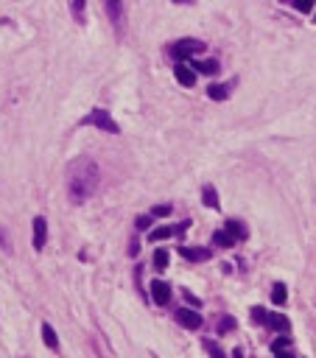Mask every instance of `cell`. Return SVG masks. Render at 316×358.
<instances>
[{
  "label": "cell",
  "mask_w": 316,
  "mask_h": 358,
  "mask_svg": "<svg viewBox=\"0 0 316 358\" xmlns=\"http://www.w3.org/2000/svg\"><path fill=\"white\" fill-rule=\"evenodd\" d=\"M224 232L232 238V241H243V238H246V227L238 221V218H230V221L224 224Z\"/></svg>",
  "instance_id": "9"
},
{
  "label": "cell",
  "mask_w": 316,
  "mask_h": 358,
  "mask_svg": "<svg viewBox=\"0 0 316 358\" xmlns=\"http://www.w3.org/2000/svg\"><path fill=\"white\" fill-rule=\"evenodd\" d=\"M252 322H258V325H266V311H263V308H252Z\"/></svg>",
  "instance_id": "24"
},
{
  "label": "cell",
  "mask_w": 316,
  "mask_h": 358,
  "mask_svg": "<svg viewBox=\"0 0 316 358\" xmlns=\"http://www.w3.org/2000/svg\"><path fill=\"white\" fill-rule=\"evenodd\" d=\"M151 300L157 302V305H168V300H171V285L163 283V280H154V283H151Z\"/></svg>",
  "instance_id": "7"
},
{
  "label": "cell",
  "mask_w": 316,
  "mask_h": 358,
  "mask_svg": "<svg viewBox=\"0 0 316 358\" xmlns=\"http://www.w3.org/2000/svg\"><path fill=\"white\" fill-rule=\"evenodd\" d=\"M73 14H76V20H84V0H73Z\"/></svg>",
  "instance_id": "23"
},
{
  "label": "cell",
  "mask_w": 316,
  "mask_h": 358,
  "mask_svg": "<svg viewBox=\"0 0 316 358\" xmlns=\"http://www.w3.org/2000/svg\"><path fill=\"white\" fill-rule=\"evenodd\" d=\"M154 266H157V268L168 266V252H165V249H157V252H154Z\"/></svg>",
  "instance_id": "20"
},
{
  "label": "cell",
  "mask_w": 316,
  "mask_h": 358,
  "mask_svg": "<svg viewBox=\"0 0 316 358\" xmlns=\"http://www.w3.org/2000/svg\"><path fill=\"white\" fill-rule=\"evenodd\" d=\"M185 300H188V302H190V305H193V308L199 305V297H193V294H190V291H185Z\"/></svg>",
  "instance_id": "28"
},
{
  "label": "cell",
  "mask_w": 316,
  "mask_h": 358,
  "mask_svg": "<svg viewBox=\"0 0 316 358\" xmlns=\"http://www.w3.org/2000/svg\"><path fill=\"white\" fill-rule=\"evenodd\" d=\"M95 185H98V168L93 160L79 157L73 165L67 168V188H70V199L76 205H81L84 199H90Z\"/></svg>",
  "instance_id": "1"
},
{
  "label": "cell",
  "mask_w": 316,
  "mask_h": 358,
  "mask_svg": "<svg viewBox=\"0 0 316 358\" xmlns=\"http://www.w3.org/2000/svg\"><path fill=\"white\" fill-rule=\"evenodd\" d=\"M199 51H205V42H201V39H193V37L179 39V42L171 45V56H174L176 62H188V59L193 56V53H199Z\"/></svg>",
  "instance_id": "3"
},
{
  "label": "cell",
  "mask_w": 316,
  "mask_h": 358,
  "mask_svg": "<svg viewBox=\"0 0 316 358\" xmlns=\"http://www.w3.org/2000/svg\"><path fill=\"white\" fill-rule=\"evenodd\" d=\"M205 350H207V353H210L213 358H227V353L221 350V344L213 342V339H205Z\"/></svg>",
  "instance_id": "17"
},
{
  "label": "cell",
  "mask_w": 316,
  "mask_h": 358,
  "mask_svg": "<svg viewBox=\"0 0 316 358\" xmlns=\"http://www.w3.org/2000/svg\"><path fill=\"white\" fill-rule=\"evenodd\" d=\"M232 358H243V350H235V353H232Z\"/></svg>",
  "instance_id": "29"
},
{
  "label": "cell",
  "mask_w": 316,
  "mask_h": 358,
  "mask_svg": "<svg viewBox=\"0 0 316 358\" xmlns=\"http://www.w3.org/2000/svg\"><path fill=\"white\" fill-rule=\"evenodd\" d=\"M176 322H179L182 327H188V330H199L201 327V314H196L193 308H179V311H176Z\"/></svg>",
  "instance_id": "4"
},
{
  "label": "cell",
  "mask_w": 316,
  "mask_h": 358,
  "mask_svg": "<svg viewBox=\"0 0 316 358\" xmlns=\"http://www.w3.org/2000/svg\"><path fill=\"white\" fill-rule=\"evenodd\" d=\"M232 327H235V319H232V316H224V319L218 322V333H227V330H232Z\"/></svg>",
  "instance_id": "22"
},
{
  "label": "cell",
  "mask_w": 316,
  "mask_h": 358,
  "mask_svg": "<svg viewBox=\"0 0 316 358\" xmlns=\"http://www.w3.org/2000/svg\"><path fill=\"white\" fill-rule=\"evenodd\" d=\"M174 76H176V81H179V84H185V87H193V84H196V70L190 68L188 62H176Z\"/></svg>",
  "instance_id": "5"
},
{
  "label": "cell",
  "mask_w": 316,
  "mask_h": 358,
  "mask_svg": "<svg viewBox=\"0 0 316 358\" xmlns=\"http://www.w3.org/2000/svg\"><path fill=\"white\" fill-rule=\"evenodd\" d=\"M272 300H274V305H285L288 294H285V285L283 283H274L272 285Z\"/></svg>",
  "instance_id": "15"
},
{
  "label": "cell",
  "mask_w": 316,
  "mask_h": 358,
  "mask_svg": "<svg viewBox=\"0 0 316 358\" xmlns=\"http://www.w3.org/2000/svg\"><path fill=\"white\" fill-rule=\"evenodd\" d=\"M171 235H174V227H157V230L148 232V241L157 243V241H165V238H171Z\"/></svg>",
  "instance_id": "14"
},
{
  "label": "cell",
  "mask_w": 316,
  "mask_h": 358,
  "mask_svg": "<svg viewBox=\"0 0 316 358\" xmlns=\"http://www.w3.org/2000/svg\"><path fill=\"white\" fill-rule=\"evenodd\" d=\"M274 358H297L294 353H291V347H280V350H272Z\"/></svg>",
  "instance_id": "26"
},
{
  "label": "cell",
  "mask_w": 316,
  "mask_h": 358,
  "mask_svg": "<svg viewBox=\"0 0 316 358\" xmlns=\"http://www.w3.org/2000/svg\"><path fill=\"white\" fill-rule=\"evenodd\" d=\"M266 325L274 327L277 333H288V330H291V322L285 319L283 314H266Z\"/></svg>",
  "instance_id": "10"
},
{
  "label": "cell",
  "mask_w": 316,
  "mask_h": 358,
  "mask_svg": "<svg viewBox=\"0 0 316 358\" xmlns=\"http://www.w3.org/2000/svg\"><path fill=\"white\" fill-rule=\"evenodd\" d=\"M174 3H193V0H174Z\"/></svg>",
  "instance_id": "30"
},
{
  "label": "cell",
  "mask_w": 316,
  "mask_h": 358,
  "mask_svg": "<svg viewBox=\"0 0 316 358\" xmlns=\"http://www.w3.org/2000/svg\"><path fill=\"white\" fill-rule=\"evenodd\" d=\"M104 3H106V11H109L112 23L121 20V0H104Z\"/></svg>",
  "instance_id": "18"
},
{
  "label": "cell",
  "mask_w": 316,
  "mask_h": 358,
  "mask_svg": "<svg viewBox=\"0 0 316 358\" xmlns=\"http://www.w3.org/2000/svg\"><path fill=\"white\" fill-rule=\"evenodd\" d=\"M190 68L196 73H205V76H216L218 73V62L216 59H201V62H190Z\"/></svg>",
  "instance_id": "11"
},
{
  "label": "cell",
  "mask_w": 316,
  "mask_h": 358,
  "mask_svg": "<svg viewBox=\"0 0 316 358\" xmlns=\"http://www.w3.org/2000/svg\"><path fill=\"white\" fill-rule=\"evenodd\" d=\"M179 255L190 263H201V260L210 258V249L207 247H179Z\"/></svg>",
  "instance_id": "6"
},
{
  "label": "cell",
  "mask_w": 316,
  "mask_h": 358,
  "mask_svg": "<svg viewBox=\"0 0 316 358\" xmlns=\"http://www.w3.org/2000/svg\"><path fill=\"white\" fill-rule=\"evenodd\" d=\"M45 241H48V221L42 216L34 218V249H45Z\"/></svg>",
  "instance_id": "8"
},
{
  "label": "cell",
  "mask_w": 316,
  "mask_h": 358,
  "mask_svg": "<svg viewBox=\"0 0 316 358\" xmlns=\"http://www.w3.org/2000/svg\"><path fill=\"white\" fill-rule=\"evenodd\" d=\"M207 95H210L213 101H224V98H230V87L227 84H210L207 87Z\"/></svg>",
  "instance_id": "12"
},
{
  "label": "cell",
  "mask_w": 316,
  "mask_h": 358,
  "mask_svg": "<svg viewBox=\"0 0 316 358\" xmlns=\"http://www.w3.org/2000/svg\"><path fill=\"white\" fill-rule=\"evenodd\" d=\"M42 339H45V344L51 350H56L59 347V339H56V330H53L51 325H42Z\"/></svg>",
  "instance_id": "16"
},
{
  "label": "cell",
  "mask_w": 316,
  "mask_h": 358,
  "mask_svg": "<svg viewBox=\"0 0 316 358\" xmlns=\"http://www.w3.org/2000/svg\"><path fill=\"white\" fill-rule=\"evenodd\" d=\"M168 213H171V205H157V207H154V210H151V216L163 218V216H168Z\"/></svg>",
  "instance_id": "25"
},
{
  "label": "cell",
  "mask_w": 316,
  "mask_h": 358,
  "mask_svg": "<svg viewBox=\"0 0 316 358\" xmlns=\"http://www.w3.org/2000/svg\"><path fill=\"white\" fill-rule=\"evenodd\" d=\"M213 243H216V247H232L235 241H232V238L221 230V232H216V235H213Z\"/></svg>",
  "instance_id": "19"
},
{
  "label": "cell",
  "mask_w": 316,
  "mask_h": 358,
  "mask_svg": "<svg viewBox=\"0 0 316 358\" xmlns=\"http://www.w3.org/2000/svg\"><path fill=\"white\" fill-rule=\"evenodd\" d=\"M201 199H205L207 207H213V210H218V193L213 185H205V193H201Z\"/></svg>",
  "instance_id": "13"
},
{
  "label": "cell",
  "mask_w": 316,
  "mask_h": 358,
  "mask_svg": "<svg viewBox=\"0 0 316 358\" xmlns=\"http://www.w3.org/2000/svg\"><path fill=\"white\" fill-rule=\"evenodd\" d=\"M151 227V216H140L137 218V230H148Z\"/></svg>",
  "instance_id": "27"
},
{
  "label": "cell",
  "mask_w": 316,
  "mask_h": 358,
  "mask_svg": "<svg viewBox=\"0 0 316 358\" xmlns=\"http://www.w3.org/2000/svg\"><path fill=\"white\" fill-rule=\"evenodd\" d=\"M81 126H95V129H104V132H109V135L121 132V129H118V123L112 121V115L106 109H93L90 115L81 121Z\"/></svg>",
  "instance_id": "2"
},
{
  "label": "cell",
  "mask_w": 316,
  "mask_h": 358,
  "mask_svg": "<svg viewBox=\"0 0 316 358\" xmlns=\"http://www.w3.org/2000/svg\"><path fill=\"white\" fill-rule=\"evenodd\" d=\"M294 9L302 11V14H308V11L313 9V0H294Z\"/></svg>",
  "instance_id": "21"
}]
</instances>
